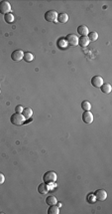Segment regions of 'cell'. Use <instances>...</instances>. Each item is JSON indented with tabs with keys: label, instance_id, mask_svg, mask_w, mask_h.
I'll return each mask as SVG.
<instances>
[{
	"label": "cell",
	"instance_id": "obj_1",
	"mask_svg": "<svg viewBox=\"0 0 112 214\" xmlns=\"http://www.w3.org/2000/svg\"><path fill=\"white\" fill-rule=\"evenodd\" d=\"M57 178H58L57 173L53 170L47 171V172L44 174V176H43V180H44V182L47 184L55 183V182L57 181Z\"/></svg>",
	"mask_w": 112,
	"mask_h": 214
},
{
	"label": "cell",
	"instance_id": "obj_2",
	"mask_svg": "<svg viewBox=\"0 0 112 214\" xmlns=\"http://www.w3.org/2000/svg\"><path fill=\"white\" fill-rule=\"evenodd\" d=\"M25 121H26V119H25L24 116H23L22 114H18V113H15V114L12 115L11 117H10V121H11V123L14 125H21L24 123Z\"/></svg>",
	"mask_w": 112,
	"mask_h": 214
},
{
	"label": "cell",
	"instance_id": "obj_3",
	"mask_svg": "<svg viewBox=\"0 0 112 214\" xmlns=\"http://www.w3.org/2000/svg\"><path fill=\"white\" fill-rule=\"evenodd\" d=\"M45 20L48 22H57L58 21V12L56 10H49L45 13Z\"/></svg>",
	"mask_w": 112,
	"mask_h": 214
},
{
	"label": "cell",
	"instance_id": "obj_4",
	"mask_svg": "<svg viewBox=\"0 0 112 214\" xmlns=\"http://www.w3.org/2000/svg\"><path fill=\"white\" fill-rule=\"evenodd\" d=\"M11 12V4L8 1H1L0 2V13L1 14H8Z\"/></svg>",
	"mask_w": 112,
	"mask_h": 214
},
{
	"label": "cell",
	"instance_id": "obj_5",
	"mask_svg": "<svg viewBox=\"0 0 112 214\" xmlns=\"http://www.w3.org/2000/svg\"><path fill=\"white\" fill-rule=\"evenodd\" d=\"M66 41H67V43L70 46L78 45V37L74 34H68V36L66 37Z\"/></svg>",
	"mask_w": 112,
	"mask_h": 214
},
{
	"label": "cell",
	"instance_id": "obj_6",
	"mask_svg": "<svg viewBox=\"0 0 112 214\" xmlns=\"http://www.w3.org/2000/svg\"><path fill=\"white\" fill-rule=\"evenodd\" d=\"M23 58H24V52L22 50H15L14 52H12L11 59L14 62H19Z\"/></svg>",
	"mask_w": 112,
	"mask_h": 214
},
{
	"label": "cell",
	"instance_id": "obj_7",
	"mask_svg": "<svg viewBox=\"0 0 112 214\" xmlns=\"http://www.w3.org/2000/svg\"><path fill=\"white\" fill-rule=\"evenodd\" d=\"M93 194H94L95 198H96L97 200H99V201H104L105 199L107 198V192L105 191L104 189L96 190V191H95Z\"/></svg>",
	"mask_w": 112,
	"mask_h": 214
},
{
	"label": "cell",
	"instance_id": "obj_8",
	"mask_svg": "<svg viewBox=\"0 0 112 214\" xmlns=\"http://www.w3.org/2000/svg\"><path fill=\"white\" fill-rule=\"evenodd\" d=\"M91 84H92L93 87L100 88L101 86L104 84V81H103L102 77H100V76H94L92 79H91Z\"/></svg>",
	"mask_w": 112,
	"mask_h": 214
},
{
	"label": "cell",
	"instance_id": "obj_9",
	"mask_svg": "<svg viewBox=\"0 0 112 214\" xmlns=\"http://www.w3.org/2000/svg\"><path fill=\"white\" fill-rule=\"evenodd\" d=\"M82 121H84L85 123H87V125H90V123H92V121H93V115L91 114L90 111H86V112H84V114H82Z\"/></svg>",
	"mask_w": 112,
	"mask_h": 214
},
{
	"label": "cell",
	"instance_id": "obj_10",
	"mask_svg": "<svg viewBox=\"0 0 112 214\" xmlns=\"http://www.w3.org/2000/svg\"><path fill=\"white\" fill-rule=\"evenodd\" d=\"M78 34L82 35V36H87L89 31H88V28L85 25H80V26L78 27Z\"/></svg>",
	"mask_w": 112,
	"mask_h": 214
},
{
	"label": "cell",
	"instance_id": "obj_11",
	"mask_svg": "<svg viewBox=\"0 0 112 214\" xmlns=\"http://www.w3.org/2000/svg\"><path fill=\"white\" fill-rule=\"evenodd\" d=\"M38 192L41 194H47L49 192V185H47V183H45V182L41 183L38 186Z\"/></svg>",
	"mask_w": 112,
	"mask_h": 214
},
{
	"label": "cell",
	"instance_id": "obj_12",
	"mask_svg": "<svg viewBox=\"0 0 112 214\" xmlns=\"http://www.w3.org/2000/svg\"><path fill=\"white\" fill-rule=\"evenodd\" d=\"M89 39L87 36H82L78 39V45H80L82 47H87L89 45Z\"/></svg>",
	"mask_w": 112,
	"mask_h": 214
},
{
	"label": "cell",
	"instance_id": "obj_13",
	"mask_svg": "<svg viewBox=\"0 0 112 214\" xmlns=\"http://www.w3.org/2000/svg\"><path fill=\"white\" fill-rule=\"evenodd\" d=\"M22 115L24 116L25 119H28L33 116V110L31 108H25L22 112Z\"/></svg>",
	"mask_w": 112,
	"mask_h": 214
},
{
	"label": "cell",
	"instance_id": "obj_14",
	"mask_svg": "<svg viewBox=\"0 0 112 214\" xmlns=\"http://www.w3.org/2000/svg\"><path fill=\"white\" fill-rule=\"evenodd\" d=\"M60 213V207L56 205H50L48 209V214H59Z\"/></svg>",
	"mask_w": 112,
	"mask_h": 214
},
{
	"label": "cell",
	"instance_id": "obj_15",
	"mask_svg": "<svg viewBox=\"0 0 112 214\" xmlns=\"http://www.w3.org/2000/svg\"><path fill=\"white\" fill-rule=\"evenodd\" d=\"M100 89H101V92H102V93H104V94H109V93L111 92V90H112V87H111L110 84L105 83V84H103V85L101 86Z\"/></svg>",
	"mask_w": 112,
	"mask_h": 214
},
{
	"label": "cell",
	"instance_id": "obj_16",
	"mask_svg": "<svg viewBox=\"0 0 112 214\" xmlns=\"http://www.w3.org/2000/svg\"><path fill=\"white\" fill-rule=\"evenodd\" d=\"M46 203H47L48 205H56L58 203V200L54 195H50V196H48L47 199H46Z\"/></svg>",
	"mask_w": 112,
	"mask_h": 214
},
{
	"label": "cell",
	"instance_id": "obj_17",
	"mask_svg": "<svg viewBox=\"0 0 112 214\" xmlns=\"http://www.w3.org/2000/svg\"><path fill=\"white\" fill-rule=\"evenodd\" d=\"M68 20V15L67 13H60L58 14V21L61 23H67Z\"/></svg>",
	"mask_w": 112,
	"mask_h": 214
},
{
	"label": "cell",
	"instance_id": "obj_18",
	"mask_svg": "<svg viewBox=\"0 0 112 214\" xmlns=\"http://www.w3.org/2000/svg\"><path fill=\"white\" fill-rule=\"evenodd\" d=\"M23 59H24L26 62L30 63L34 60V55H33L32 53H30V52H26V53H24V58Z\"/></svg>",
	"mask_w": 112,
	"mask_h": 214
},
{
	"label": "cell",
	"instance_id": "obj_19",
	"mask_svg": "<svg viewBox=\"0 0 112 214\" xmlns=\"http://www.w3.org/2000/svg\"><path fill=\"white\" fill-rule=\"evenodd\" d=\"M4 20H5V22L8 23V24H10V23H13V21H14V15L12 13L5 14V15H4Z\"/></svg>",
	"mask_w": 112,
	"mask_h": 214
},
{
	"label": "cell",
	"instance_id": "obj_20",
	"mask_svg": "<svg viewBox=\"0 0 112 214\" xmlns=\"http://www.w3.org/2000/svg\"><path fill=\"white\" fill-rule=\"evenodd\" d=\"M82 109L84 111V112H86V111H90V109H91L90 103L88 102V101H84V102L82 103Z\"/></svg>",
	"mask_w": 112,
	"mask_h": 214
},
{
	"label": "cell",
	"instance_id": "obj_21",
	"mask_svg": "<svg viewBox=\"0 0 112 214\" xmlns=\"http://www.w3.org/2000/svg\"><path fill=\"white\" fill-rule=\"evenodd\" d=\"M88 39H89V41H96L98 39V34L96 32H89L88 33Z\"/></svg>",
	"mask_w": 112,
	"mask_h": 214
},
{
	"label": "cell",
	"instance_id": "obj_22",
	"mask_svg": "<svg viewBox=\"0 0 112 214\" xmlns=\"http://www.w3.org/2000/svg\"><path fill=\"white\" fill-rule=\"evenodd\" d=\"M95 200H96V198H95V196L93 193H89L87 195V201L89 203H94Z\"/></svg>",
	"mask_w": 112,
	"mask_h": 214
},
{
	"label": "cell",
	"instance_id": "obj_23",
	"mask_svg": "<svg viewBox=\"0 0 112 214\" xmlns=\"http://www.w3.org/2000/svg\"><path fill=\"white\" fill-rule=\"evenodd\" d=\"M23 110H24V108H23L22 106H20V105H18V106H16V108H15L16 113H18V114H22Z\"/></svg>",
	"mask_w": 112,
	"mask_h": 214
},
{
	"label": "cell",
	"instance_id": "obj_24",
	"mask_svg": "<svg viewBox=\"0 0 112 214\" xmlns=\"http://www.w3.org/2000/svg\"><path fill=\"white\" fill-rule=\"evenodd\" d=\"M4 181H5V176H4L3 173L0 172V184L4 183Z\"/></svg>",
	"mask_w": 112,
	"mask_h": 214
}]
</instances>
